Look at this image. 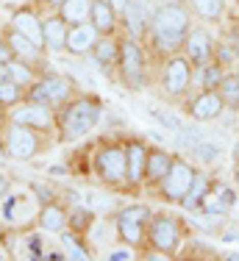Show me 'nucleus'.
Instances as JSON below:
<instances>
[{"label":"nucleus","mask_w":239,"mask_h":261,"mask_svg":"<svg viewBox=\"0 0 239 261\" xmlns=\"http://www.w3.org/2000/svg\"><path fill=\"white\" fill-rule=\"evenodd\" d=\"M200 170H195L192 161H186L184 156H175L173 159V167H170V172L164 175V181L159 184V195L164 197L167 203H178L186 197V192L192 189L195 178H198Z\"/></svg>","instance_id":"423d86ee"},{"label":"nucleus","mask_w":239,"mask_h":261,"mask_svg":"<svg viewBox=\"0 0 239 261\" xmlns=\"http://www.w3.org/2000/svg\"><path fill=\"white\" fill-rule=\"evenodd\" d=\"M0 258H3V253H0Z\"/></svg>","instance_id":"5fc2aeb1"},{"label":"nucleus","mask_w":239,"mask_h":261,"mask_svg":"<svg viewBox=\"0 0 239 261\" xmlns=\"http://www.w3.org/2000/svg\"><path fill=\"white\" fill-rule=\"evenodd\" d=\"M6 153L17 161H28L39 153V139H36L34 128H25L20 122H11L6 130Z\"/></svg>","instance_id":"f8f14e48"},{"label":"nucleus","mask_w":239,"mask_h":261,"mask_svg":"<svg viewBox=\"0 0 239 261\" xmlns=\"http://www.w3.org/2000/svg\"><path fill=\"white\" fill-rule=\"evenodd\" d=\"M181 53H184L186 59H189V64L198 70V67L214 61L217 42H214V36H211L203 25H192L189 36H186V42H184V47H181Z\"/></svg>","instance_id":"9d476101"},{"label":"nucleus","mask_w":239,"mask_h":261,"mask_svg":"<svg viewBox=\"0 0 239 261\" xmlns=\"http://www.w3.org/2000/svg\"><path fill=\"white\" fill-rule=\"evenodd\" d=\"M223 111H225V100L217 89H198L189 100H186V114H189L195 122L220 120Z\"/></svg>","instance_id":"9b49d317"},{"label":"nucleus","mask_w":239,"mask_h":261,"mask_svg":"<svg viewBox=\"0 0 239 261\" xmlns=\"http://www.w3.org/2000/svg\"><path fill=\"white\" fill-rule=\"evenodd\" d=\"M0 81H9V64L0 61Z\"/></svg>","instance_id":"49530a36"},{"label":"nucleus","mask_w":239,"mask_h":261,"mask_svg":"<svg viewBox=\"0 0 239 261\" xmlns=\"http://www.w3.org/2000/svg\"><path fill=\"white\" fill-rule=\"evenodd\" d=\"M175 3H186V0H159V6H175Z\"/></svg>","instance_id":"8fccbe9b"},{"label":"nucleus","mask_w":239,"mask_h":261,"mask_svg":"<svg viewBox=\"0 0 239 261\" xmlns=\"http://www.w3.org/2000/svg\"><path fill=\"white\" fill-rule=\"evenodd\" d=\"M0 217L6 222H25L31 217V200L25 195H6L3 197V208H0Z\"/></svg>","instance_id":"b1692460"},{"label":"nucleus","mask_w":239,"mask_h":261,"mask_svg":"<svg viewBox=\"0 0 239 261\" xmlns=\"http://www.w3.org/2000/svg\"><path fill=\"white\" fill-rule=\"evenodd\" d=\"M22 100V86L14 84V81H0V106L9 109V106H17Z\"/></svg>","instance_id":"c9c22d12"},{"label":"nucleus","mask_w":239,"mask_h":261,"mask_svg":"<svg viewBox=\"0 0 239 261\" xmlns=\"http://www.w3.org/2000/svg\"><path fill=\"white\" fill-rule=\"evenodd\" d=\"M98 31L92 22H78V25H70V34H67V53L73 56H86L92 53L98 42Z\"/></svg>","instance_id":"f3484780"},{"label":"nucleus","mask_w":239,"mask_h":261,"mask_svg":"<svg viewBox=\"0 0 239 261\" xmlns=\"http://www.w3.org/2000/svg\"><path fill=\"white\" fill-rule=\"evenodd\" d=\"M92 59H95V64L100 67V70H111V67L117 64V59H119V39L114 34L98 36L95 47H92Z\"/></svg>","instance_id":"4be33fe9"},{"label":"nucleus","mask_w":239,"mask_h":261,"mask_svg":"<svg viewBox=\"0 0 239 261\" xmlns=\"http://www.w3.org/2000/svg\"><path fill=\"white\" fill-rule=\"evenodd\" d=\"M231 161H234V164H239V139L234 142V150H231Z\"/></svg>","instance_id":"a18cd8bd"},{"label":"nucleus","mask_w":239,"mask_h":261,"mask_svg":"<svg viewBox=\"0 0 239 261\" xmlns=\"http://www.w3.org/2000/svg\"><path fill=\"white\" fill-rule=\"evenodd\" d=\"M117 239L128 247H142L148 242V222L131 220V217L117 211Z\"/></svg>","instance_id":"aec40b11"},{"label":"nucleus","mask_w":239,"mask_h":261,"mask_svg":"<svg viewBox=\"0 0 239 261\" xmlns=\"http://www.w3.org/2000/svg\"><path fill=\"white\" fill-rule=\"evenodd\" d=\"M92 225H95V208L92 206H78V208L70 211V217H67V228L75 233H81V236L89 233Z\"/></svg>","instance_id":"7c9ffc66"},{"label":"nucleus","mask_w":239,"mask_h":261,"mask_svg":"<svg viewBox=\"0 0 239 261\" xmlns=\"http://www.w3.org/2000/svg\"><path fill=\"white\" fill-rule=\"evenodd\" d=\"M156 9H159V0H128V6L119 11V25L128 36L142 39V36H148Z\"/></svg>","instance_id":"6e6552de"},{"label":"nucleus","mask_w":239,"mask_h":261,"mask_svg":"<svg viewBox=\"0 0 239 261\" xmlns=\"http://www.w3.org/2000/svg\"><path fill=\"white\" fill-rule=\"evenodd\" d=\"M9 78L25 89V86L34 84V70H31V67L25 64L22 59H11V61H9Z\"/></svg>","instance_id":"f704fd0d"},{"label":"nucleus","mask_w":239,"mask_h":261,"mask_svg":"<svg viewBox=\"0 0 239 261\" xmlns=\"http://www.w3.org/2000/svg\"><path fill=\"white\" fill-rule=\"evenodd\" d=\"M184 239V222L170 211H159L148 222V247L161 256H175Z\"/></svg>","instance_id":"20e7f679"},{"label":"nucleus","mask_w":239,"mask_h":261,"mask_svg":"<svg viewBox=\"0 0 239 261\" xmlns=\"http://www.w3.org/2000/svg\"><path fill=\"white\" fill-rule=\"evenodd\" d=\"M70 84H67V78L61 75H45L42 81H36V84L28 86V100L31 103H42V106H64L70 100Z\"/></svg>","instance_id":"1a4fd4ad"},{"label":"nucleus","mask_w":239,"mask_h":261,"mask_svg":"<svg viewBox=\"0 0 239 261\" xmlns=\"http://www.w3.org/2000/svg\"><path fill=\"white\" fill-rule=\"evenodd\" d=\"M11 122H20L25 128H34V130H50L56 122V114L50 106H42V103H25L20 109L14 111V117H11Z\"/></svg>","instance_id":"2eb2a0df"},{"label":"nucleus","mask_w":239,"mask_h":261,"mask_svg":"<svg viewBox=\"0 0 239 261\" xmlns=\"http://www.w3.org/2000/svg\"><path fill=\"white\" fill-rule=\"evenodd\" d=\"M209 186H211V178L206 175V172H198L192 189L186 192V197L181 200V208H186V211H200V200H203V195L209 192Z\"/></svg>","instance_id":"c756f323"},{"label":"nucleus","mask_w":239,"mask_h":261,"mask_svg":"<svg viewBox=\"0 0 239 261\" xmlns=\"http://www.w3.org/2000/svg\"><path fill=\"white\" fill-rule=\"evenodd\" d=\"M236 206V189L228 184H220V181H211L209 192L203 195L200 200V211L198 214L203 217H223L228 214V208Z\"/></svg>","instance_id":"ddd939ff"},{"label":"nucleus","mask_w":239,"mask_h":261,"mask_svg":"<svg viewBox=\"0 0 239 261\" xmlns=\"http://www.w3.org/2000/svg\"><path fill=\"white\" fill-rule=\"evenodd\" d=\"M103 117V106L95 95H84V97H75V100H67L61 106L59 117V139L61 142H75L81 136H86L92 128L100 122Z\"/></svg>","instance_id":"f03ea898"},{"label":"nucleus","mask_w":239,"mask_h":261,"mask_svg":"<svg viewBox=\"0 0 239 261\" xmlns=\"http://www.w3.org/2000/svg\"><path fill=\"white\" fill-rule=\"evenodd\" d=\"M3 39L9 42V47H11V53H14V59H22V61H34L36 56H39V47L34 45V42L28 39L25 34H20L14 25H11L9 31L3 34Z\"/></svg>","instance_id":"393cba45"},{"label":"nucleus","mask_w":239,"mask_h":261,"mask_svg":"<svg viewBox=\"0 0 239 261\" xmlns=\"http://www.w3.org/2000/svg\"><path fill=\"white\" fill-rule=\"evenodd\" d=\"M225 42H228L231 47L239 53V28H234V31H228V36H225Z\"/></svg>","instance_id":"37998d69"},{"label":"nucleus","mask_w":239,"mask_h":261,"mask_svg":"<svg viewBox=\"0 0 239 261\" xmlns=\"http://www.w3.org/2000/svg\"><path fill=\"white\" fill-rule=\"evenodd\" d=\"M61 245H64V256L67 258H78V261H86V258H92V253H89V245L86 242H81V233H75V231H61Z\"/></svg>","instance_id":"2f4dec72"},{"label":"nucleus","mask_w":239,"mask_h":261,"mask_svg":"<svg viewBox=\"0 0 239 261\" xmlns=\"http://www.w3.org/2000/svg\"><path fill=\"white\" fill-rule=\"evenodd\" d=\"M225 261H239V253H223Z\"/></svg>","instance_id":"09e8293b"},{"label":"nucleus","mask_w":239,"mask_h":261,"mask_svg":"<svg viewBox=\"0 0 239 261\" xmlns=\"http://www.w3.org/2000/svg\"><path fill=\"white\" fill-rule=\"evenodd\" d=\"M192 78H195V67L189 64L184 53L167 56L164 70H161V89L170 97H186L192 89Z\"/></svg>","instance_id":"0eeeda50"},{"label":"nucleus","mask_w":239,"mask_h":261,"mask_svg":"<svg viewBox=\"0 0 239 261\" xmlns=\"http://www.w3.org/2000/svg\"><path fill=\"white\" fill-rule=\"evenodd\" d=\"M11 25L20 31V34L28 36L39 50L45 47V28H42V20L31 9H17L14 14H11Z\"/></svg>","instance_id":"a211bd4d"},{"label":"nucleus","mask_w":239,"mask_h":261,"mask_svg":"<svg viewBox=\"0 0 239 261\" xmlns=\"http://www.w3.org/2000/svg\"><path fill=\"white\" fill-rule=\"evenodd\" d=\"M119 214L131 217V220H139V222H150L153 211H150L148 206H125V208H119Z\"/></svg>","instance_id":"e433bc0d"},{"label":"nucleus","mask_w":239,"mask_h":261,"mask_svg":"<svg viewBox=\"0 0 239 261\" xmlns=\"http://www.w3.org/2000/svg\"><path fill=\"white\" fill-rule=\"evenodd\" d=\"M89 11H92V0H64V3L59 6V14L64 17L70 25L89 22Z\"/></svg>","instance_id":"cd10ccee"},{"label":"nucleus","mask_w":239,"mask_h":261,"mask_svg":"<svg viewBox=\"0 0 239 261\" xmlns=\"http://www.w3.org/2000/svg\"><path fill=\"white\" fill-rule=\"evenodd\" d=\"M92 170L106 186H128V164H125V145L123 142H106L92 156Z\"/></svg>","instance_id":"7ed1b4c3"},{"label":"nucleus","mask_w":239,"mask_h":261,"mask_svg":"<svg viewBox=\"0 0 239 261\" xmlns=\"http://www.w3.org/2000/svg\"><path fill=\"white\" fill-rule=\"evenodd\" d=\"M131 250H134V247H128V245H125V247H114L106 258H109V261H134L136 253H131Z\"/></svg>","instance_id":"58836bf2"},{"label":"nucleus","mask_w":239,"mask_h":261,"mask_svg":"<svg viewBox=\"0 0 239 261\" xmlns=\"http://www.w3.org/2000/svg\"><path fill=\"white\" fill-rule=\"evenodd\" d=\"M189 31H192L189 3L159 6L156 14H153V22H150V28H148L150 47L161 56H175V53H181Z\"/></svg>","instance_id":"f257e3e1"},{"label":"nucleus","mask_w":239,"mask_h":261,"mask_svg":"<svg viewBox=\"0 0 239 261\" xmlns=\"http://www.w3.org/2000/svg\"><path fill=\"white\" fill-rule=\"evenodd\" d=\"M86 200H89V206L92 208H111V197H106V195H98V192H89V197H86Z\"/></svg>","instance_id":"ea45409f"},{"label":"nucleus","mask_w":239,"mask_h":261,"mask_svg":"<svg viewBox=\"0 0 239 261\" xmlns=\"http://www.w3.org/2000/svg\"><path fill=\"white\" fill-rule=\"evenodd\" d=\"M67 211H64V206H59V203H42L39 206V225H42V231H50V233H61L67 228Z\"/></svg>","instance_id":"5701e85b"},{"label":"nucleus","mask_w":239,"mask_h":261,"mask_svg":"<svg viewBox=\"0 0 239 261\" xmlns=\"http://www.w3.org/2000/svg\"><path fill=\"white\" fill-rule=\"evenodd\" d=\"M173 159L175 156H170L161 147H150L148 150V167H145V184L159 189V184L164 181V175L170 172V167H173Z\"/></svg>","instance_id":"6ab92c4d"},{"label":"nucleus","mask_w":239,"mask_h":261,"mask_svg":"<svg viewBox=\"0 0 239 261\" xmlns=\"http://www.w3.org/2000/svg\"><path fill=\"white\" fill-rule=\"evenodd\" d=\"M42 28H45V47L61 53L67 50V34H70V22L61 14H53L47 20H42Z\"/></svg>","instance_id":"412c9836"},{"label":"nucleus","mask_w":239,"mask_h":261,"mask_svg":"<svg viewBox=\"0 0 239 261\" xmlns=\"http://www.w3.org/2000/svg\"><path fill=\"white\" fill-rule=\"evenodd\" d=\"M153 114H156V120H161V125L170 128V130H178L184 122H181V117L178 114H173V111H161V109H153Z\"/></svg>","instance_id":"4c0bfd02"},{"label":"nucleus","mask_w":239,"mask_h":261,"mask_svg":"<svg viewBox=\"0 0 239 261\" xmlns=\"http://www.w3.org/2000/svg\"><path fill=\"white\" fill-rule=\"evenodd\" d=\"M189 156L198 161V164H214V161L220 159V147L214 145V142H206V139H200L198 145L189 150Z\"/></svg>","instance_id":"72a5a7b5"},{"label":"nucleus","mask_w":239,"mask_h":261,"mask_svg":"<svg viewBox=\"0 0 239 261\" xmlns=\"http://www.w3.org/2000/svg\"><path fill=\"white\" fill-rule=\"evenodd\" d=\"M31 186H34V192H36V195H39V200L42 203H50V200H53V192H45V186H42V184H31Z\"/></svg>","instance_id":"79ce46f5"},{"label":"nucleus","mask_w":239,"mask_h":261,"mask_svg":"<svg viewBox=\"0 0 239 261\" xmlns=\"http://www.w3.org/2000/svg\"><path fill=\"white\" fill-rule=\"evenodd\" d=\"M109 3H111V6H114V9H117V11H123V9H125V6H128V0H109Z\"/></svg>","instance_id":"de8ad7c7"},{"label":"nucleus","mask_w":239,"mask_h":261,"mask_svg":"<svg viewBox=\"0 0 239 261\" xmlns=\"http://www.w3.org/2000/svg\"><path fill=\"white\" fill-rule=\"evenodd\" d=\"M150 147L139 139L125 142V164H128V189H139L145 184V167H148Z\"/></svg>","instance_id":"4468645a"},{"label":"nucleus","mask_w":239,"mask_h":261,"mask_svg":"<svg viewBox=\"0 0 239 261\" xmlns=\"http://www.w3.org/2000/svg\"><path fill=\"white\" fill-rule=\"evenodd\" d=\"M203 139V130H200V125H181L178 130H175V147L184 153H189L198 142Z\"/></svg>","instance_id":"473e14b6"},{"label":"nucleus","mask_w":239,"mask_h":261,"mask_svg":"<svg viewBox=\"0 0 239 261\" xmlns=\"http://www.w3.org/2000/svg\"><path fill=\"white\" fill-rule=\"evenodd\" d=\"M217 92L223 95L225 109H228V111H239V75H236V67L225 72V78L220 81Z\"/></svg>","instance_id":"c85d7f7f"},{"label":"nucleus","mask_w":239,"mask_h":261,"mask_svg":"<svg viewBox=\"0 0 239 261\" xmlns=\"http://www.w3.org/2000/svg\"><path fill=\"white\" fill-rule=\"evenodd\" d=\"M89 22L95 25V31H98L100 36L117 34V25H119V11L109 3V0H92Z\"/></svg>","instance_id":"dca6fc26"},{"label":"nucleus","mask_w":239,"mask_h":261,"mask_svg":"<svg viewBox=\"0 0 239 261\" xmlns=\"http://www.w3.org/2000/svg\"><path fill=\"white\" fill-rule=\"evenodd\" d=\"M117 72L128 89L139 92L148 84V64H145V50L139 45V39L125 36L119 39V59H117Z\"/></svg>","instance_id":"39448f33"},{"label":"nucleus","mask_w":239,"mask_h":261,"mask_svg":"<svg viewBox=\"0 0 239 261\" xmlns=\"http://www.w3.org/2000/svg\"><path fill=\"white\" fill-rule=\"evenodd\" d=\"M225 67L220 64V61H209V64H203V67H198L195 70V78H192V86H198V89H217L220 86V81L225 78Z\"/></svg>","instance_id":"a878e982"},{"label":"nucleus","mask_w":239,"mask_h":261,"mask_svg":"<svg viewBox=\"0 0 239 261\" xmlns=\"http://www.w3.org/2000/svg\"><path fill=\"white\" fill-rule=\"evenodd\" d=\"M234 186L239 189V164H234Z\"/></svg>","instance_id":"3c124183"},{"label":"nucleus","mask_w":239,"mask_h":261,"mask_svg":"<svg viewBox=\"0 0 239 261\" xmlns=\"http://www.w3.org/2000/svg\"><path fill=\"white\" fill-rule=\"evenodd\" d=\"M14 59V53H11V47H9V42L3 39V36H0V61H3V64H9V61Z\"/></svg>","instance_id":"a19ab883"},{"label":"nucleus","mask_w":239,"mask_h":261,"mask_svg":"<svg viewBox=\"0 0 239 261\" xmlns=\"http://www.w3.org/2000/svg\"><path fill=\"white\" fill-rule=\"evenodd\" d=\"M236 75H239V64H236Z\"/></svg>","instance_id":"864d4df0"},{"label":"nucleus","mask_w":239,"mask_h":261,"mask_svg":"<svg viewBox=\"0 0 239 261\" xmlns=\"http://www.w3.org/2000/svg\"><path fill=\"white\" fill-rule=\"evenodd\" d=\"M6 195H9V178H3V175H0V200H3Z\"/></svg>","instance_id":"c03bdc74"},{"label":"nucleus","mask_w":239,"mask_h":261,"mask_svg":"<svg viewBox=\"0 0 239 261\" xmlns=\"http://www.w3.org/2000/svg\"><path fill=\"white\" fill-rule=\"evenodd\" d=\"M47 3H50V6H56V9H59V6L64 3V0H47Z\"/></svg>","instance_id":"603ef678"},{"label":"nucleus","mask_w":239,"mask_h":261,"mask_svg":"<svg viewBox=\"0 0 239 261\" xmlns=\"http://www.w3.org/2000/svg\"><path fill=\"white\" fill-rule=\"evenodd\" d=\"M200 22H220L225 14V0H186Z\"/></svg>","instance_id":"bb28decb"}]
</instances>
